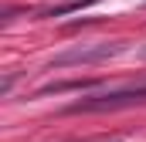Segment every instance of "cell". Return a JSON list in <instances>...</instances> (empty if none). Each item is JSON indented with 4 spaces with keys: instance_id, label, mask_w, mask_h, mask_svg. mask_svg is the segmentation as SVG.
<instances>
[{
    "instance_id": "1",
    "label": "cell",
    "mask_w": 146,
    "mask_h": 142,
    "mask_svg": "<svg viewBox=\"0 0 146 142\" xmlns=\"http://www.w3.org/2000/svg\"><path fill=\"white\" fill-rule=\"evenodd\" d=\"M143 98H146V85L129 88V91H112V95L92 98V102H78V105H72V112H109V108H122V105H133V102H143Z\"/></svg>"
},
{
    "instance_id": "3",
    "label": "cell",
    "mask_w": 146,
    "mask_h": 142,
    "mask_svg": "<svg viewBox=\"0 0 146 142\" xmlns=\"http://www.w3.org/2000/svg\"><path fill=\"white\" fill-rule=\"evenodd\" d=\"M92 142H122V139H92Z\"/></svg>"
},
{
    "instance_id": "2",
    "label": "cell",
    "mask_w": 146,
    "mask_h": 142,
    "mask_svg": "<svg viewBox=\"0 0 146 142\" xmlns=\"http://www.w3.org/2000/svg\"><path fill=\"white\" fill-rule=\"evenodd\" d=\"M119 51H122V44H99V47H78V51H68V54L54 58V64H58V68H65V64H88V61H102V58H112V54H119Z\"/></svg>"
}]
</instances>
